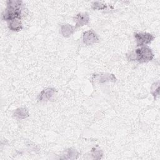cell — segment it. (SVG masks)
Here are the masks:
<instances>
[{
    "instance_id": "10",
    "label": "cell",
    "mask_w": 160,
    "mask_h": 160,
    "mask_svg": "<svg viewBox=\"0 0 160 160\" xmlns=\"http://www.w3.org/2000/svg\"><path fill=\"white\" fill-rule=\"evenodd\" d=\"M106 6L102 4L101 2H94L93 5H92V8L93 9H104L106 8Z\"/></svg>"
},
{
    "instance_id": "7",
    "label": "cell",
    "mask_w": 160,
    "mask_h": 160,
    "mask_svg": "<svg viewBox=\"0 0 160 160\" xmlns=\"http://www.w3.org/2000/svg\"><path fill=\"white\" fill-rule=\"evenodd\" d=\"M8 27L12 31H20L22 29V26H21V22L20 19H13L9 21Z\"/></svg>"
},
{
    "instance_id": "6",
    "label": "cell",
    "mask_w": 160,
    "mask_h": 160,
    "mask_svg": "<svg viewBox=\"0 0 160 160\" xmlns=\"http://www.w3.org/2000/svg\"><path fill=\"white\" fill-rule=\"evenodd\" d=\"M55 90L52 88H48L44 89L39 96V99L40 101H48L51 99L54 94Z\"/></svg>"
},
{
    "instance_id": "2",
    "label": "cell",
    "mask_w": 160,
    "mask_h": 160,
    "mask_svg": "<svg viewBox=\"0 0 160 160\" xmlns=\"http://www.w3.org/2000/svg\"><path fill=\"white\" fill-rule=\"evenodd\" d=\"M154 58V55L150 48L148 47H141L135 50L129 55L130 60H136L139 62H144L151 61Z\"/></svg>"
},
{
    "instance_id": "5",
    "label": "cell",
    "mask_w": 160,
    "mask_h": 160,
    "mask_svg": "<svg viewBox=\"0 0 160 160\" xmlns=\"http://www.w3.org/2000/svg\"><path fill=\"white\" fill-rule=\"evenodd\" d=\"M74 21L76 27L82 26L89 22V16L87 13H79L74 18Z\"/></svg>"
},
{
    "instance_id": "8",
    "label": "cell",
    "mask_w": 160,
    "mask_h": 160,
    "mask_svg": "<svg viewBox=\"0 0 160 160\" xmlns=\"http://www.w3.org/2000/svg\"><path fill=\"white\" fill-rule=\"evenodd\" d=\"M74 31V27L69 24H63L61 27V32L64 36L68 37Z\"/></svg>"
},
{
    "instance_id": "4",
    "label": "cell",
    "mask_w": 160,
    "mask_h": 160,
    "mask_svg": "<svg viewBox=\"0 0 160 160\" xmlns=\"http://www.w3.org/2000/svg\"><path fill=\"white\" fill-rule=\"evenodd\" d=\"M98 38L92 31H88L83 34V41L87 45H91L98 41Z\"/></svg>"
},
{
    "instance_id": "1",
    "label": "cell",
    "mask_w": 160,
    "mask_h": 160,
    "mask_svg": "<svg viewBox=\"0 0 160 160\" xmlns=\"http://www.w3.org/2000/svg\"><path fill=\"white\" fill-rule=\"evenodd\" d=\"M8 8L4 11L2 18L4 20L11 21L16 19H21L22 2L20 1H9L7 2Z\"/></svg>"
},
{
    "instance_id": "3",
    "label": "cell",
    "mask_w": 160,
    "mask_h": 160,
    "mask_svg": "<svg viewBox=\"0 0 160 160\" xmlns=\"http://www.w3.org/2000/svg\"><path fill=\"white\" fill-rule=\"evenodd\" d=\"M134 38L136 39L138 46H140L150 43L155 38L153 35L146 32L136 33L134 34Z\"/></svg>"
},
{
    "instance_id": "9",
    "label": "cell",
    "mask_w": 160,
    "mask_h": 160,
    "mask_svg": "<svg viewBox=\"0 0 160 160\" xmlns=\"http://www.w3.org/2000/svg\"><path fill=\"white\" fill-rule=\"evenodd\" d=\"M28 111L25 108L17 109L14 113V116L20 119H23L28 117Z\"/></svg>"
}]
</instances>
